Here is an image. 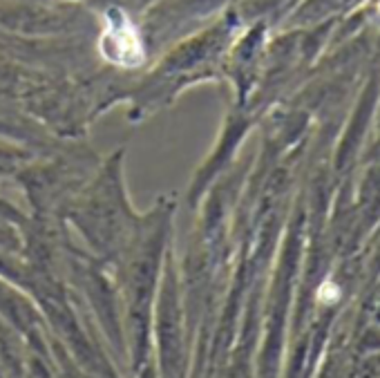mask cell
I'll return each mask as SVG.
<instances>
[{"label": "cell", "instance_id": "obj_1", "mask_svg": "<svg viewBox=\"0 0 380 378\" xmlns=\"http://www.w3.org/2000/svg\"><path fill=\"white\" fill-rule=\"evenodd\" d=\"M99 47L103 59L121 68H137L144 61V43L139 32L121 9H110L106 14V30L101 34Z\"/></svg>", "mask_w": 380, "mask_h": 378}, {"label": "cell", "instance_id": "obj_2", "mask_svg": "<svg viewBox=\"0 0 380 378\" xmlns=\"http://www.w3.org/2000/svg\"><path fill=\"white\" fill-rule=\"evenodd\" d=\"M338 298H340V289L334 282H325V285L318 289V302H322V305H334Z\"/></svg>", "mask_w": 380, "mask_h": 378}, {"label": "cell", "instance_id": "obj_3", "mask_svg": "<svg viewBox=\"0 0 380 378\" xmlns=\"http://www.w3.org/2000/svg\"><path fill=\"white\" fill-rule=\"evenodd\" d=\"M378 12H380V5H378Z\"/></svg>", "mask_w": 380, "mask_h": 378}]
</instances>
